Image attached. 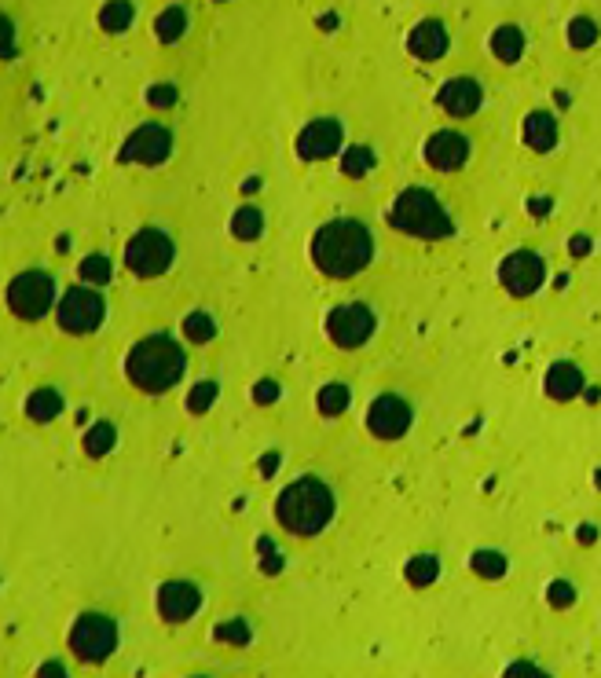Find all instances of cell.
I'll return each mask as SVG.
<instances>
[{
    "label": "cell",
    "mask_w": 601,
    "mask_h": 678,
    "mask_svg": "<svg viewBox=\"0 0 601 678\" xmlns=\"http://www.w3.org/2000/svg\"><path fill=\"white\" fill-rule=\"evenodd\" d=\"M371 165H374L371 147H349V154H345L341 169H345V176H363L367 169H371Z\"/></svg>",
    "instance_id": "83f0119b"
},
{
    "label": "cell",
    "mask_w": 601,
    "mask_h": 678,
    "mask_svg": "<svg viewBox=\"0 0 601 678\" xmlns=\"http://www.w3.org/2000/svg\"><path fill=\"white\" fill-rule=\"evenodd\" d=\"M220 638H235V642H246V627H220Z\"/></svg>",
    "instance_id": "d590c367"
},
{
    "label": "cell",
    "mask_w": 601,
    "mask_h": 678,
    "mask_svg": "<svg viewBox=\"0 0 601 678\" xmlns=\"http://www.w3.org/2000/svg\"><path fill=\"white\" fill-rule=\"evenodd\" d=\"M132 22V4L129 0H110L107 8L99 11V26L110 33H121Z\"/></svg>",
    "instance_id": "d4e9b609"
},
{
    "label": "cell",
    "mask_w": 601,
    "mask_h": 678,
    "mask_svg": "<svg viewBox=\"0 0 601 678\" xmlns=\"http://www.w3.org/2000/svg\"><path fill=\"white\" fill-rule=\"evenodd\" d=\"M334 151H341V125L334 118H319L308 121L301 136H297V154L305 162H319V158H330Z\"/></svg>",
    "instance_id": "5bb4252c"
},
{
    "label": "cell",
    "mask_w": 601,
    "mask_h": 678,
    "mask_svg": "<svg viewBox=\"0 0 601 678\" xmlns=\"http://www.w3.org/2000/svg\"><path fill=\"white\" fill-rule=\"evenodd\" d=\"M492 52L499 55V63H517L521 52H525V33L517 26H499L492 33Z\"/></svg>",
    "instance_id": "ffe728a7"
},
{
    "label": "cell",
    "mask_w": 601,
    "mask_h": 678,
    "mask_svg": "<svg viewBox=\"0 0 601 678\" xmlns=\"http://www.w3.org/2000/svg\"><path fill=\"white\" fill-rule=\"evenodd\" d=\"M473 565H477V572H484V576H499V572H503V558H499V554H477V561H473Z\"/></svg>",
    "instance_id": "d6a6232c"
},
{
    "label": "cell",
    "mask_w": 601,
    "mask_h": 678,
    "mask_svg": "<svg viewBox=\"0 0 601 678\" xmlns=\"http://www.w3.org/2000/svg\"><path fill=\"white\" fill-rule=\"evenodd\" d=\"M367 429L382 440L404 437L407 429H411V404L400 400V396H378L371 411H367Z\"/></svg>",
    "instance_id": "7c38bea8"
},
{
    "label": "cell",
    "mask_w": 601,
    "mask_h": 678,
    "mask_svg": "<svg viewBox=\"0 0 601 678\" xmlns=\"http://www.w3.org/2000/svg\"><path fill=\"white\" fill-rule=\"evenodd\" d=\"M374 257V239L367 224L352 217L330 220L312 235V264L330 279H352L360 275Z\"/></svg>",
    "instance_id": "6da1fadb"
},
{
    "label": "cell",
    "mask_w": 601,
    "mask_h": 678,
    "mask_svg": "<svg viewBox=\"0 0 601 678\" xmlns=\"http://www.w3.org/2000/svg\"><path fill=\"white\" fill-rule=\"evenodd\" d=\"M8 305L19 319H41L55 305V279L48 272H22L8 286Z\"/></svg>",
    "instance_id": "52a82bcc"
},
{
    "label": "cell",
    "mask_w": 601,
    "mask_h": 678,
    "mask_svg": "<svg viewBox=\"0 0 601 678\" xmlns=\"http://www.w3.org/2000/svg\"><path fill=\"white\" fill-rule=\"evenodd\" d=\"M407 48H411V55L422 59V63H437L440 55L448 52V30H444V22L422 19L415 30H411V37H407Z\"/></svg>",
    "instance_id": "e0dca14e"
},
{
    "label": "cell",
    "mask_w": 601,
    "mask_h": 678,
    "mask_svg": "<svg viewBox=\"0 0 601 678\" xmlns=\"http://www.w3.org/2000/svg\"><path fill=\"white\" fill-rule=\"evenodd\" d=\"M107 316V305H103V297L96 290H88V286H74V290H66L63 301H59V327L66 334H92V330L103 323Z\"/></svg>",
    "instance_id": "9c48e42d"
},
{
    "label": "cell",
    "mask_w": 601,
    "mask_h": 678,
    "mask_svg": "<svg viewBox=\"0 0 601 678\" xmlns=\"http://www.w3.org/2000/svg\"><path fill=\"white\" fill-rule=\"evenodd\" d=\"M184 30H187V15H184V8H165L162 15H158V22H154V33H158V41H180L184 37Z\"/></svg>",
    "instance_id": "603a6c76"
},
{
    "label": "cell",
    "mask_w": 601,
    "mask_h": 678,
    "mask_svg": "<svg viewBox=\"0 0 601 678\" xmlns=\"http://www.w3.org/2000/svg\"><path fill=\"white\" fill-rule=\"evenodd\" d=\"M440 572V561L433 554H418L415 561H407V580L415 583V587H426V583L437 580Z\"/></svg>",
    "instance_id": "4316f807"
},
{
    "label": "cell",
    "mask_w": 601,
    "mask_h": 678,
    "mask_svg": "<svg viewBox=\"0 0 601 678\" xmlns=\"http://www.w3.org/2000/svg\"><path fill=\"white\" fill-rule=\"evenodd\" d=\"M550 598H554L558 605H569L572 602V587H569V583H558V587H550Z\"/></svg>",
    "instance_id": "e575fe53"
},
{
    "label": "cell",
    "mask_w": 601,
    "mask_h": 678,
    "mask_svg": "<svg viewBox=\"0 0 601 678\" xmlns=\"http://www.w3.org/2000/svg\"><path fill=\"white\" fill-rule=\"evenodd\" d=\"M389 224L393 231L400 235H411V239H426V242H437V239H451V231H455V220L451 213L444 209L433 191L426 187H407L400 191L389 209Z\"/></svg>",
    "instance_id": "277c9868"
},
{
    "label": "cell",
    "mask_w": 601,
    "mask_h": 678,
    "mask_svg": "<svg viewBox=\"0 0 601 678\" xmlns=\"http://www.w3.org/2000/svg\"><path fill=\"white\" fill-rule=\"evenodd\" d=\"M319 415H327V418H334V415H341L345 407H349V385L345 382H330V385H323L319 389Z\"/></svg>",
    "instance_id": "cb8c5ba5"
},
{
    "label": "cell",
    "mask_w": 601,
    "mask_h": 678,
    "mask_svg": "<svg viewBox=\"0 0 601 678\" xmlns=\"http://www.w3.org/2000/svg\"><path fill=\"white\" fill-rule=\"evenodd\" d=\"M187 371V356L169 334H151L132 345L129 360H125V374L129 382L143 393H165L173 389Z\"/></svg>",
    "instance_id": "7a4b0ae2"
},
{
    "label": "cell",
    "mask_w": 601,
    "mask_h": 678,
    "mask_svg": "<svg viewBox=\"0 0 601 678\" xmlns=\"http://www.w3.org/2000/svg\"><path fill=\"white\" fill-rule=\"evenodd\" d=\"M198 605H202V591L187 580L165 583L162 591H158V613H162L169 624H184L187 616L198 613Z\"/></svg>",
    "instance_id": "9a60e30c"
},
{
    "label": "cell",
    "mask_w": 601,
    "mask_h": 678,
    "mask_svg": "<svg viewBox=\"0 0 601 678\" xmlns=\"http://www.w3.org/2000/svg\"><path fill=\"white\" fill-rule=\"evenodd\" d=\"M374 312L360 301H349V305H338L327 316V338L338 345V349H360L367 345L374 334Z\"/></svg>",
    "instance_id": "ba28073f"
},
{
    "label": "cell",
    "mask_w": 601,
    "mask_h": 678,
    "mask_svg": "<svg viewBox=\"0 0 601 678\" xmlns=\"http://www.w3.org/2000/svg\"><path fill=\"white\" fill-rule=\"evenodd\" d=\"M125 264H129L132 275H143V279H154L162 275L169 264H173V239L158 228H143L136 231L125 246Z\"/></svg>",
    "instance_id": "8992f818"
},
{
    "label": "cell",
    "mask_w": 601,
    "mask_h": 678,
    "mask_svg": "<svg viewBox=\"0 0 601 678\" xmlns=\"http://www.w3.org/2000/svg\"><path fill=\"white\" fill-rule=\"evenodd\" d=\"M257 400H275V382H264V389H257Z\"/></svg>",
    "instance_id": "8d00e7d4"
},
{
    "label": "cell",
    "mask_w": 601,
    "mask_h": 678,
    "mask_svg": "<svg viewBox=\"0 0 601 678\" xmlns=\"http://www.w3.org/2000/svg\"><path fill=\"white\" fill-rule=\"evenodd\" d=\"M118 646V624L110 620L107 613H85L77 616V624L70 627V649H74L81 660H107Z\"/></svg>",
    "instance_id": "5b68a950"
},
{
    "label": "cell",
    "mask_w": 601,
    "mask_h": 678,
    "mask_svg": "<svg viewBox=\"0 0 601 678\" xmlns=\"http://www.w3.org/2000/svg\"><path fill=\"white\" fill-rule=\"evenodd\" d=\"M81 279H88V283H107V279H110V261L103 257V253H92V257H85V261H81Z\"/></svg>",
    "instance_id": "f546056e"
},
{
    "label": "cell",
    "mask_w": 601,
    "mask_h": 678,
    "mask_svg": "<svg viewBox=\"0 0 601 678\" xmlns=\"http://www.w3.org/2000/svg\"><path fill=\"white\" fill-rule=\"evenodd\" d=\"M213 393H217V389H213V382H206L202 389H195V393H191V407H195V411H198V407H206L209 400H213Z\"/></svg>",
    "instance_id": "836d02e7"
},
{
    "label": "cell",
    "mask_w": 601,
    "mask_h": 678,
    "mask_svg": "<svg viewBox=\"0 0 601 678\" xmlns=\"http://www.w3.org/2000/svg\"><path fill=\"white\" fill-rule=\"evenodd\" d=\"M543 275H547L543 261H539L536 253H528V250L510 253V257H506V261L499 264V279H503V286H506V290H510L514 297L536 294L539 286H543Z\"/></svg>",
    "instance_id": "30bf717a"
},
{
    "label": "cell",
    "mask_w": 601,
    "mask_h": 678,
    "mask_svg": "<svg viewBox=\"0 0 601 678\" xmlns=\"http://www.w3.org/2000/svg\"><path fill=\"white\" fill-rule=\"evenodd\" d=\"M525 143L532 147V151H554V143H558V121H554V114H547V110L528 114L525 118Z\"/></svg>",
    "instance_id": "ac0fdd59"
},
{
    "label": "cell",
    "mask_w": 601,
    "mask_h": 678,
    "mask_svg": "<svg viewBox=\"0 0 601 678\" xmlns=\"http://www.w3.org/2000/svg\"><path fill=\"white\" fill-rule=\"evenodd\" d=\"M275 517L294 536H319L334 517V492L319 477H301L279 495Z\"/></svg>",
    "instance_id": "3957f363"
},
{
    "label": "cell",
    "mask_w": 601,
    "mask_h": 678,
    "mask_svg": "<svg viewBox=\"0 0 601 678\" xmlns=\"http://www.w3.org/2000/svg\"><path fill=\"white\" fill-rule=\"evenodd\" d=\"M437 99L451 118H470L473 110L481 107L484 92L473 77H451V81H444V88L437 92Z\"/></svg>",
    "instance_id": "2e32d148"
},
{
    "label": "cell",
    "mask_w": 601,
    "mask_h": 678,
    "mask_svg": "<svg viewBox=\"0 0 601 678\" xmlns=\"http://www.w3.org/2000/svg\"><path fill=\"white\" fill-rule=\"evenodd\" d=\"M470 151L473 143L462 136V132H433L426 140V162L440 173H451V169H462V165L470 162Z\"/></svg>",
    "instance_id": "4fadbf2b"
},
{
    "label": "cell",
    "mask_w": 601,
    "mask_h": 678,
    "mask_svg": "<svg viewBox=\"0 0 601 678\" xmlns=\"http://www.w3.org/2000/svg\"><path fill=\"white\" fill-rule=\"evenodd\" d=\"M59 411H63V396L55 393V389H37V393L26 400V415H30L33 422H52Z\"/></svg>",
    "instance_id": "44dd1931"
},
{
    "label": "cell",
    "mask_w": 601,
    "mask_h": 678,
    "mask_svg": "<svg viewBox=\"0 0 601 678\" xmlns=\"http://www.w3.org/2000/svg\"><path fill=\"white\" fill-rule=\"evenodd\" d=\"M583 385V374L572 367V363H554L547 374V393L558 396V400H572V396L580 393Z\"/></svg>",
    "instance_id": "d6986e66"
},
{
    "label": "cell",
    "mask_w": 601,
    "mask_h": 678,
    "mask_svg": "<svg viewBox=\"0 0 601 678\" xmlns=\"http://www.w3.org/2000/svg\"><path fill=\"white\" fill-rule=\"evenodd\" d=\"M594 37H598V26H594L591 19L572 22V44H576V48H580V44H594Z\"/></svg>",
    "instance_id": "4dcf8cb0"
},
{
    "label": "cell",
    "mask_w": 601,
    "mask_h": 678,
    "mask_svg": "<svg viewBox=\"0 0 601 678\" xmlns=\"http://www.w3.org/2000/svg\"><path fill=\"white\" fill-rule=\"evenodd\" d=\"M261 231H264V213L257 206H242L235 217H231V235L242 242H253V239H261Z\"/></svg>",
    "instance_id": "7402d4cb"
},
{
    "label": "cell",
    "mask_w": 601,
    "mask_h": 678,
    "mask_svg": "<svg viewBox=\"0 0 601 678\" xmlns=\"http://www.w3.org/2000/svg\"><path fill=\"white\" fill-rule=\"evenodd\" d=\"M114 440H118L114 426H110V422H99V426H92L85 433V451L99 459V455H107V451L114 448Z\"/></svg>",
    "instance_id": "484cf974"
},
{
    "label": "cell",
    "mask_w": 601,
    "mask_h": 678,
    "mask_svg": "<svg viewBox=\"0 0 601 678\" xmlns=\"http://www.w3.org/2000/svg\"><path fill=\"white\" fill-rule=\"evenodd\" d=\"M147 99H151L154 107H173V103H176V88L173 85H154Z\"/></svg>",
    "instance_id": "1f68e13d"
},
{
    "label": "cell",
    "mask_w": 601,
    "mask_h": 678,
    "mask_svg": "<svg viewBox=\"0 0 601 678\" xmlns=\"http://www.w3.org/2000/svg\"><path fill=\"white\" fill-rule=\"evenodd\" d=\"M169 151H173V132L165 129V125H140V129L125 140L121 158H125V162H140V165H158L169 158Z\"/></svg>",
    "instance_id": "8fae6325"
},
{
    "label": "cell",
    "mask_w": 601,
    "mask_h": 678,
    "mask_svg": "<svg viewBox=\"0 0 601 678\" xmlns=\"http://www.w3.org/2000/svg\"><path fill=\"white\" fill-rule=\"evenodd\" d=\"M184 334L191 341H209L213 334H217V327H213V316H206V312H195V316H187Z\"/></svg>",
    "instance_id": "f1b7e54d"
}]
</instances>
